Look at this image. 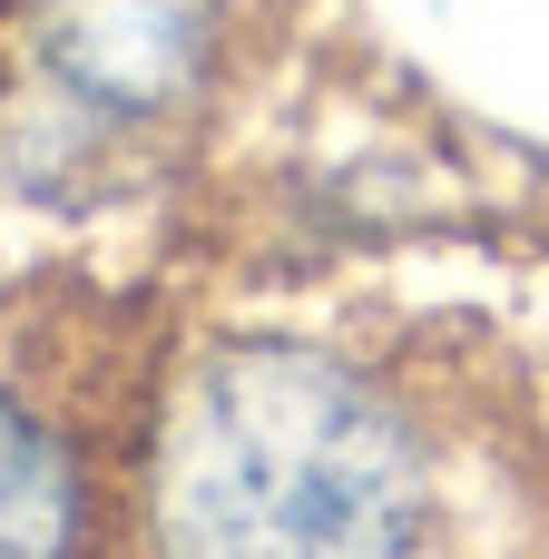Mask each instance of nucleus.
Wrapping results in <instances>:
<instances>
[{
  "label": "nucleus",
  "instance_id": "obj_1",
  "mask_svg": "<svg viewBox=\"0 0 549 559\" xmlns=\"http://www.w3.org/2000/svg\"><path fill=\"white\" fill-rule=\"evenodd\" d=\"M128 559H549V452L422 324H177Z\"/></svg>",
  "mask_w": 549,
  "mask_h": 559
},
{
  "label": "nucleus",
  "instance_id": "obj_2",
  "mask_svg": "<svg viewBox=\"0 0 549 559\" xmlns=\"http://www.w3.org/2000/svg\"><path fill=\"white\" fill-rule=\"evenodd\" d=\"M275 49V0H10V157L49 197L157 187Z\"/></svg>",
  "mask_w": 549,
  "mask_h": 559
},
{
  "label": "nucleus",
  "instance_id": "obj_3",
  "mask_svg": "<svg viewBox=\"0 0 549 559\" xmlns=\"http://www.w3.org/2000/svg\"><path fill=\"white\" fill-rule=\"evenodd\" d=\"M157 344H88L79 324L0 344V559H128Z\"/></svg>",
  "mask_w": 549,
  "mask_h": 559
},
{
  "label": "nucleus",
  "instance_id": "obj_4",
  "mask_svg": "<svg viewBox=\"0 0 549 559\" xmlns=\"http://www.w3.org/2000/svg\"><path fill=\"white\" fill-rule=\"evenodd\" d=\"M0 98H10V0H0Z\"/></svg>",
  "mask_w": 549,
  "mask_h": 559
}]
</instances>
